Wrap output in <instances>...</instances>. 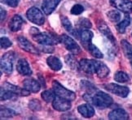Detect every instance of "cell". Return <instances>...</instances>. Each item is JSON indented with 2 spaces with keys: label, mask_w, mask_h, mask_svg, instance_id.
<instances>
[{
  "label": "cell",
  "mask_w": 132,
  "mask_h": 120,
  "mask_svg": "<svg viewBox=\"0 0 132 120\" xmlns=\"http://www.w3.org/2000/svg\"><path fill=\"white\" fill-rule=\"evenodd\" d=\"M83 98L85 101H87L90 103H91L99 109H105L109 107L113 102V100L109 94L105 93L102 91H98L96 92L94 96H91L89 93H85L83 95Z\"/></svg>",
  "instance_id": "cell-1"
},
{
  "label": "cell",
  "mask_w": 132,
  "mask_h": 120,
  "mask_svg": "<svg viewBox=\"0 0 132 120\" xmlns=\"http://www.w3.org/2000/svg\"><path fill=\"white\" fill-rule=\"evenodd\" d=\"M33 39L37 43L44 46H53L57 45L60 42V37L56 35L49 33H38L34 35H32Z\"/></svg>",
  "instance_id": "cell-2"
},
{
  "label": "cell",
  "mask_w": 132,
  "mask_h": 120,
  "mask_svg": "<svg viewBox=\"0 0 132 120\" xmlns=\"http://www.w3.org/2000/svg\"><path fill=\"white\" fill-rule=\"evenodd\" d=\"M52 88L54 92L58 97H60L62 98L69 100V101H73L76 98V93L70 91V90L65 88L63 87L60 83H59L56 81H53L52 82Z\"/></svg>",
  "instance_id": "cell-3"
},
{
  "label": "cell",
  "mask_w": 132,
  "mask_h": 120,
  "mask_svg": "<svg viewBox=\"0 0 132 120\" xmlns=\"http://www.w3.org/2000/svg\"><path fill=\"white\" fill-rule=\"evenodd\" d=\"M60 42L64 45V47L67 49V51H69L72 54H78L79 53H81V51H82L81 47L76 43V42L73 38L69 37L68 35L63 34L61 36H60Z\"/></svg>",
  "instance_id": "cell-4"
},
{
  "label": "cell",
  "mask_w": 132,
  "mask_h": 120,
  "mask_svg": "<svg viewBox=\"0 0 132 120\" xmlns=\"http://www.w3.org/2000/svg\"><path fill=\"white\" fill-rule=\"evenodd\" d=\"M27 18L29 21H30L32 23L37 24V25H43L44 24L45 19L43 12L40 10L35 7H30L27 12H26Z\"/></svg>",
  "instance_id": "cell-5"
},
{
  "label": "cell",
  "mask_w": 132,
  "mask_h": 120,
  "mask_svg": "<svg viewBox=\"0 0 132 120\" xmlns=\"http://www.w3.org/2000/svg\"><path fill=\"white\" fill-rule=\"evenodd\" d=\"M14 53L7 52L5 53L1 58V70L6 74L12 73L13 69V62H14Z\"/></svg>",
  "instance_id": "cell-6"
},
{
  "label": "cell",
  "mask_w": 132,
  "mask_h": 120,
  "mask_svg": "<svg viewBox=\"0 0 132 120\" xmlns=\"http://www.w3.org/2000/svg\"><path fill=\"white\" fill-rule=\"evenodd\" d=\"M104 88L107 90V91L121 97H126L130 93V89L127 87L121 86L117 84H113V83L104 84Z\"/></svg>",
  "instance_id": "cell-7"
},
{
  "label": "cell",
  "mask_w": 132,
  "mask_h": 120,
  "mask_svg": "<svg viewBox=\"0 0 132 120\" xmlns=\"http://www.w3.org/2000/svg\"><path fill=\"white\" fill-rule=\"evenodd\" d=\"M110 4L122 12L125 13L132 12L131 0H110Z\"/></svg>",
  "instance_id": "cell-8"
},
{
  "label": "cell",
  "mask_w": 132,
  "mask_h": 120,
  "mask_svg": "<svg viewBox=\"0 0 132 120\" xmlns=\"http://www.w3.org/2000/svg\"><path fill=\"white\" fill-rule=\"evenodd\" d=\"M70 102L71 101H69V100L64 99L57 96V97H55V100L52 102V106L55 111H62V112L67 111L72 106Z\"/></svg>",
  "instance_id": "cell-9"
},
{
  "label": "cell",
  "mask_w": 132,
  "mask_h": 120,
  "mask_svg": "<svg viewBox=\"0 0 132 120\" xmlns=\"http://www.w3.org/2000/svg\"><path fill=\"white\" fill-rule=\"evenodd\" d=\"M16 41L18 42L19 46L22 49H24V51H27L29 53L34 54H38L39 52L38 51V49L35 47L27 38H25L24 37H18Z\"/></svg>",
  "instance_id": "cell-10"
},
{
  "label": "cell",
  "mask_w": 132,
  "mask_h": 120,
  "mask_svg": "<svg viewBox=\"0 0 132 120\" xmlns=\"http://www.w3.org/2000/svg\"><path fill=\"white\" fill-rule=\"evenodd\" d=\"M95 61L94 59H82L79 62V67L82 72L87 74L95 73Z\"/></svg>",
  "instance_id": "cell-11"
},
{
  "label": "cell",
  "mask_w": 132,
  "mask_h": 120,
  "mask_svg": "<svg viewBox=\"0 0 132 120\" xmlns=\"http://www.w3.org/2000/svg\"><path fill=\"white\" fill-rule=\"evenodd\" d=\"M23 85L24 88L29 90L30 93H38L41 88V85H40L39 82L32 78L25 79L23 81Z\"/></svg>",
  "instance_id": "cell-12"
},
{
  "label": "cell",
  "mask_w": 132,
  "mask_h": 120,
  "mask_svg": "<svg viewBox=\"0 0 132 120\" xmlns=\"http://www.w3.org/2000/svg\"><path fill=\"white\" fill-rule=\"evenodd\" d=\"M17 72L22 76H30L32 74V70L30 68L29 63L25 59H20L16 64Z\"/></svg>",
  "instance_id": "cell-13"
},
{
  "label": "cell",
  "mask_w": 132,
  "mask_h": 120,
  "mask_svg": "<svg viewBox=\"0 0 132 120\" xmlns=\"http://www.w3.org/2000/svg\"><path fill=\"white\" fill-rule=\"evenodd\" d=\"M109 118L111 120H126L129 118L127 112L123 109H116L109 114Z\"/></svg>",
  "instance_id": "cell-14"
},
{
  "label": "cell",
  "mask_w": 132,
  "mask_h": 120,
  "mask_svg": "<svg viewBox=\"0 0 132 120\" xmlns=\"http://www.w3.org/2000/svg\"><path fill=\"white\" fill-rule=\"evenodd\" d=\"M60 0H43L42 8L46 15L52 14L54 10L56 8Z\"/></svg>",
  "instance_id": "cell-15"
},
{
  "label": "cell",
  "mask_w": 132,
  "mask_h": 120,
  "mask_svg": "<svg viewBox=\"0 0 132 120\" xmlns=\"http://www.w3.org/2000/svg\"><path fill=\"white\" fill-rule=\"evenodd\" d=\"M2 88H5V89H7L9 90V91H11L12 93H14L15 94H16V95H20V96H28V95L30 93V92L29 91V90L27 89H21V88H20L19 87H16V86H15L13 85V84H11L10 83L8 82H6V83H4L3 84V86Z\"/></svg>",
  "instance_id": "cell-16"
},
{
  "label": "cell",
  "mask_w": 132,
  "mask_h": 120,
  "mask_svg": "<svg viewBox=\"0 0 132 120\" xmlns=\"http://www.w3.org/2000/svg\"><path fill=\"white\" fill-rule=\"evenodd\" d=\"M23 24L24 21L22 17L19 15H15L9 22V28L12 32H17L21 28Z\"/></svg>",
  "instance_id": "cell-17"
},
{
  "label": "cell",
  "mask_w": 132,
  "mask_h": 120,
  "mask_svg": "<svg viewBox=\"0 0 132 120\" xmlns=\"http://www.w3.org/2000/svg\"><path fill=\"white\" fill-rule=\"evenodd\" d=\"M95 74L100 78H104L109 74V68L100 61H95Z\"/></svg>",
  "instance_id": "cell-18"
},
{
  "label": "cell",
  "mask_w": 132,
  "mask_h": 120,
  "mask_svg": "<svg viewBox=\"0 0 132 120\" xmlns=\"http://www.w3.org/2000/svg\"><path fill=\"white\" fill-rule=\"evenodd\" d=\"M78 111L85 118H91L95 114V109L90 104H82L78 107Z\"/></svg>",
  "instance_id": "cell-19"
},
{
  "label": "cell",
  "mask_w": 132,
  "mask_h": 120,
  "mask_svg": "<svg viewBox=\"0 0 132 120\" xmlns=\"http://www.w3.org/2000/svg\"><path fill=\"white\" fill-rule=\"evenodd\" d=\"M47 63L53 71L58 72L62 68L61 61L55 56H50L47 58Z\"/></svg>",
  "instance_id": "cell-20"
},
{
  "label": "cell",
  "mask_w": 132,
  "mask_h": 120,
  "mask_svg": "<svg viewBox=\"0 0 132 120\" xmlns=\"http://www.w3.org/2000/svg\"><path fill=\"white\" fill-rule=\"evenodd\" d=\"M98 28H99V30L100 31L101 33H103L104 36L107 37L110 42H112L113 43H114L116 41H115V38H114V36L113 34L112 33L110 28L107 26V24H106L105 23L102 22L99 24L98 25Z\"/></svg>",
  "instance_id": "cell-21"
},
{
  "label": "cell",
  "mask_w": 132,
  "mask_h": 120,
  "mask_svg": "<svg viewBox=\"0 0 132 120\" xmlns=\"http://www.w3.org/2000/svg\"><path fill=\"white\" fill-rule=\"evenodd\" d=\"M92 37H93V33L91 31H89L88 29H84L80 31L81 42L84 45V46H87L90 43H91Z\"/></svg>",
  "instance_id": "cell-22"
},
{
  "label": "cell",
  "mask_w": 132,
  "mask_h": 120,
  "mask_svg": "<svg viewBox=\"0 0 132 120\" xmlns=\"http://www.w3.org/2000/svg\"><path fill=\"white\" fill-rule=\"evenodd\" d=\"M121 47H122L123 52L126 54V56L130 60V64L132 65V46L126 40H122L121 42Z\"/></svg>",
  "instance_id": "cell-23"
},
{
  "label": "cell",
  "mask_w": 132,
  "mask_h": 120,
  "mask_svg": "<svg viewBox=\"0 0 132 120\" xmlns=\"http://www.w3.org/2000/svg\"><path fill=\"white\" fill-rule=\"evenodd\" d=\"M130 24V18L128 15H126V16L124 18V19L121 22H120L118 24H117V30L118 31V33H124L126 31V28H127Z\"/></svg>",
  "instance_id": "cell-24"
},
{
  "label": "cell",
  "mask_w": 132,
  "mask_h": 120,
  "mask_svg": "<svg viewBox=\"0 0 132 120\" xmlns=\"http://www.w3.org/2000/svg\"><path fill=\"white\" fill-rule=\"evenodd\" d=\"M86 48L87 49V51L91 54V55H92V56L97 58H102L104 57L102 52H101L94 44L90 43L88 46H86Z\"/></svg>",
  "instance_id": "cell-25"
},
{
  "label": "cell",
  "mask_w": 132,
  "mask_h": 120,
  "mask_svg": "<svg viewBox=\"0 0 132 120\" xmlns=\"http://www.w3.org/2000/svg\"><path fill=\"white\" fill-rule=\"evenodd\" d=\"M81 85H82V88H84V90H86L89 94L95 93L98 91V88L87 81H81Z\"/></svg>",
  "instance_id": "cell-26"
},
{
  "label": "cell",
  "mask_w": 132,
  "mask_h": 120,
  "mask_svg": "<svg viewBox=\"0 0 132 120\" xmlns=\"http://www.w3.org/2000/svg\"><path fill=\"white\" fill-rule=\"evenodd\" d=\"M114 79L117 82L119 83H126L130 81V77L126 73H125L124 72H117L114 75Z\"/></svg>",
  "instance_id": "cell-27"
},
{
  "label": "cell",
  "mask_w": 132,
  "mask_h": 120,
  "mask_svg": "<svg viewBox=\"0 0 132 120\" xmlns=\"http://www.w3.org/2000/svg\"><path fill=\"white\" fill-rule=\"evenodd\" d=\"M55 95L56 94L54 92V90L53 91H52V90H45L42 93V98L47 103L52 102L55 98Z\"/></svg>",
  "instance_id": "cell-28"
},
{
  "label": "cell",
  "mask_w": 132,
  "mask_h": 120,
  "mask_svg": "<svg viewBox=\"0 0 132 120\" xmlns=\"http://www.w3.org/2000/svg\"><path fill=\"white\" fill-rule=\"evenodd\" d=\"M107 16L109 17V21L113 22V23H117L121 19V13L118 11H110L107 13Z\"/></svg>",
  "instance_id": "cell-29"
},
{
  "label": "cell",
  "mask_w": 132,
  "mask_h": 120,
  "mask_svg": "<svg viewBox=\"0 0 132 120\" xmlns=\"http://www.w3.org/2000/svg\"><path fill=\"white\" fill-rule=\"evenodd\" d=\"M65 62L72 69H76L78 67H79V63H77L76 58L71 54H68L65 56Z\"/></svg>",
  "instance_id": "cell-30"
},
{
  "label": "cell",
  "mask_w": 132,
  "mask_h": 120,
  "mask_svg": "<svg viewBox=\"0 0 132 120\" xmlns=\"http://www.w3.org/2000/svg\"><path fill=\"white\" fill-rule=\"evenodd\" d=\"M14 96H16V94H15L14 93L9 91L7 89H5L3 88H1V101H6V100H9L12 98Z\"/></svg>",
  "instance_id": "cell-31"
},
{
  "label": "cell",
  "mask_w": 132,
  "mask_h": 120,
  "mask_svg": "<svg viewBox=\"0 0 132 120\" xmlns=\"http://www.w3.org/2000/svg\"><path fill=\"white\" fill-rule=\"evenodd\" d=\"M29 108L33 111H39L42 109V105L37 99H33L29 103Z\"/></svg>",
  "instance_id": "cell-32"
},
{
  "label": "cell",
  "mask_w": 132,
  "mask_h": 120,
  "mask_svg": "<svg viewBox=\"0 0 132 120\" xmlns=\"http://www.w3.org/2000/svg\"><path fill=\"white\" fill-rule=\"evenodd\" d=\"M17 113L13 111L12 109H8V108H3L1 107V117L2 118H9V117H12L16 115Z\"/></svg>",
  "instance_id": "cell-33"
},
{
  "label": "cell",
  "mask_w": 132,
  "mask_h": 120,
  "mask_svg": "<svg viewBox=\"0 0 132 120\" xmlns=\"http://www.w3.org/2000/svg\"><path fill=\"white\" fill-rule=\"evenodd\" d=\"M78 25L80 28H82L87 29V28H91L92 24H91V22L89 21L88 19H87V18H80L79 21H78Z\"/></svg>",
  "instance_id": "cell-34"
},
{
  "label": "cell",
  "mask_w": 132,
  "mask_h": 120,
  "mask_svg": "<svg viewBox=\"0 0 132 120\" xmlns=\"http://www.w3.org/2000/svg\"><path fill=\"white\" fill-rule=\"evenodd\" d=\"M0 44H1V48L2 49H7L10 46H12V42L10 41L9 38L6 37H2L0 39Z\"/></svg>",
  "instance_id": "cell-35"
},
{
  "label": "cell",
  "mask_w": 132,
  "mask_h": 120,
  "mask_svg": "<svg viewBox=\"0 0 132 120\" xmlns=\"http://www.w3.org/2000/svg\"><path fill=\"white\" fill-rule=\"evenodd\" d=\"M84 11V7L80 4H75L74 6L71 8V14L73 15H80Z\"/></svg>",
  "instance_id": "cell-36"
},
{
  "label": "cell",
  "mask_w": 132,
  "mask_h": 120,
  "mask_svg": "<svg viewBox=\"0 0 132 120\" xmlns=\"http://www.w3.org/2000/svg\"><path fill=\"white\" fill-rule=\"evenodd\" d=\"M2 3H4L7 5L9 7H16L18 6L20 0H1Z\"/></svg>",
  "instance_id": "cell-37"
},
{
  "label": "cell",
  "mask_w": 132,
  "mask_h": 120,
  "mask_svg": "<svg viewBox=\"0 0 132 120\" xmlns=\"http://www.w3.org/2000/svg\"><path fill=\"white\" fill-rule=\"evenodd\" d=\"M40 49H42V51L46 53H52L54 51V48L51 46H44V45H41Z\"/></svg>",
  "instance_id": "cell-38"
},
{
  "label": "cell",
  "mask_w": 132,
  "mask_h": 120,
  "mask_svg": "<svg viewBox=\"0 0 132 120\" xmlns=\"http://www.w3.org/2000/svg\"><path fill=\"white\" fill-rule=\"evenodd\" d=\"M5 18H6V12H5V10H3L1 7V22L3 21V19Z\"/></svg>",
  "instance_id": "cell-39"
}]
</instances>
